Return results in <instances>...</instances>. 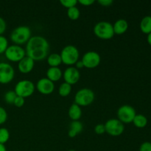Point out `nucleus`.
Instances as JSON below:
<instances>
[{
  "label": "nucleus",
  "mask_w": 151,
  "mask_h": 151,
  "mask_svg": "<svg viewBox=\"0 0 151 151\" xmlns=\"http://www.w3.org/2000/svg\"><path fill=\"white\" fill-rule=\"evenodd\" d=\"M150 59H151V54H150Z\"/></svg>",
  "instance_id": "58836bf2"
},
{
  "label": "nucleus",
  "mask_w": 151,
  "mask_h": 151,
  "mask_svg": "<svg viewBox=\"0 0 151 151\" xmlns=\"http://www.w3.org/2000/svg\"><path fill=\"white\" fill-rule=\"evenodd\" d=\"M35 88V85L32 81L29 80H22L16 83L14 91L17 96L26 98L33 94Z\"/></svg>",
  "instance_id": "423d86ee"
},
{
  "label": "nucleus",
  "mask_w": 151,
  "mask_h": 151,
  "mask_svg": "<svg viewBox=\"0 0 151 151\" xmlns=\"http://www.w3.org/2000/svg\"><path fill=\"white\" fill-rule=\"evenodd\" d=\"M60 2L62 4V6L69 9L71 8V7H75L78 3V1L77 0H60Z\"/></svg>",
  "instance_id": "bb28decb"
},
{
  "label": "nucleus",
  "mask_w": 151,
  "mask_h": 151,
  "mask_svg": "<svg viewBox=\"0 0 151 151\" xmlns=\"http://www.w3.org/2000/svg\"><path fill=\"white\" fill-rule=\"evenodd\" d=\"M62 63L68 66H72L75 64L79 60V50L75 46L67 45L63 47L60 52Z\"/></svg>",
  "instance_id": "20e7f679"
},
{
  "label": "nucleus",
  "mask_w": 151,
  "mask_h": 151,
  "mask_svg": "<svg viewBox=\"0 0 151 151\" xmlns=\"http://www.w3.org/2000/svg\"><path fill=\"white\" fill-rule=\"evenodd\" d=\"M94 132L98 135H101L106 132V128H105L104 124H97L94 128Z\"/></svg>",
  "instance_id": "c85d7f7f"
},
{
  "label": "nucleus",
  "mask_w": 151,
  "mask_h": 151,
  "mask_svg": "<svg viewBox=\"0 0 151 151\" xmlns=\"http://www.w3.org/2000/svg\"><path fill=\"white\" fill-rule=\"evenodd\" d=\"M63 76V72L59 67H50L47 71V78L53 83L59 81Z\"/></svg>",
  "instance_id": "dca6fc26"
},
{
  "label": "nucleus",
  "mask_w": 151,
  "mask_h": 151,
  "mask_svg": "<svg viewBox=\"0 0 151 151\" xmlns=\"http://www.w3.org/2000/svg\"><path fill=\"white\" fill-rule=\"evenodd\" d=\"M83 126L82 122H80L79 120L72 121L70 124L68 136L70 138H75L78 134H79L83 131Z\"/></svg>",
  "instance_id": "f3484780"
},
{
  "label": "nucleus",
  "mask_w": 151,
  "mask_h": 151,
  "mask_svg": "<svg viewBox=\"0 0 151 151\" xmlns=\"http://www.w3.org/2000/svg\"><path fill=\"white\" fill-rule=\"evenodd\" d=\"M24 103H25L24 98H23V97H19V96H17L16 98L15 99V101L14 103H13V105H14L15 106H16V107L21 108L24 105Z\"/></svg>",
  "instance_id": "c756f323"
},
{
  "label": "nucleus",
  "mask_w": 151,
  "mask_h": 151,
  "mask_svg": "<svg viewBox=\"0 0 151 151\" xmlns=\"http://www.w3.org/2000/svg\"><path fill=\"white\" fill-rule=\"evenodd\" d=\"M7 113L5 109L0 106V125H2L7 121Z\"/></svg>",
  "instance_id": "cd10ccee"
},
{
  "label": "nucleus",
  "mask_w": 151,
  "mask_h": 151,
  "mask_svg": "<svg viewBox=\"0 0 151 151\" xmlns=\"http://www.w3.org/2000/svg\"><path fill=\"white\" fill-rule=\"evenodd\" d=\"M17 95H16V92L14 91H12V90H10V91H7V92L4 94V100L7 103H9V104H13L15 101V99L16 98Z\"/></svg>",
  "instance_id": "393cba45"
},
{
  "label": "nucleus",
  "mask_w": 151,
  "mask_h": 151,
  "mask_svg": "<svg viewBox=\"0 0 151 151\" xmlns=\"http://www.w3.org/2000/svg\"><path fill=\"white\" fill-rule=\"evenodd\" d=\"M94 97L95 95L92 90L88 88H83L75 94V103L80 107L89 106L94 102Z\"/></svg>",
  "instance_id": "39448f33"
},
{
  "label": "nucleus",
  "mask_w": 151,
  "mask_h": 151,
  "mask_svg": "<svg viewBox=\"0 0 151 151\" xmlns=\"http://www.w3.org/2000/svg\"><path fill=\"white\" fill-rule=\"evenodd\" d=\"M10 139V132L5 128H0V144L4 145Z\"/></svg>",
  "instance_id": "b1692460"
},
{
  "label": "nucleus",
  "mask_w": 151,
  "mask_h": 151,
  "mask_svg": "<svg viewBox=\"0 0 151 151\" xmlns=\"http://www.w3.org/2000/svg\"><path fill=\"white\" fill-rule=\"evenodd\" d=\"M47 63L50 67H58L62 63L61 57L60 54L52 53L47 57Z\"/></svg>",
  "instance_id": "aec40b11"
},
{
  "label": "nucleus",
  "mask_w": 151,
  "mask_h": 151,
  "mask_svg": "<svg viewBox=\"0 0 151 151\" xmlns=\"http://www.w3.org/2000/svg\"><path fill=\"white\" fill-rule=\"evenodd\" d=\"M139 151H151V142H145L140 145Z\"/></svg>",
  "instance_id": "7c9ffc66"
},
{
  "label": "nucleus",
  "mask_w": 151,
  "mask_h": 151,
  "mask_svg": "<svg viewBox=\"0 0 151 151\" xmlns=\"http://www.w3.org/2000/svg\"><path fill=\"white\" fill-rule=\"evenodd\" d=\"M26 55L34 61L43 60L47 57L50 52V44L44 37L34 35L29 38L26 44Z\"/></svg>",
  "instance_id": "f257e3e1"
},
{
  "label": "nucleus",
  "mask_w": 151,
  "mask_h": 151,
  "mask_svg": "<svg viewBox=\"0 0 151 151\" xmlns=\"http://www.w3.org/2000/svg\"><path fill=\"white\" fill-rule=\"evenodd\" d=\"M71 91H72V86L68 84L67 83H63L60 84L58 88V93L61 97H67L70 94Z\"/></svg>",
  "instance_id": "4be33fe9"
},
{
  "label": "nucleus",
  "mask_w": 151,
  "mask_h": 151,
  "mask_svg": "<svg viewBox=\"0 0 151 151\" xmlns=\"http://www.w3.org/2000/svg\"><path fill=\"white\" fill-rule=\"evenodd\" d=\"M128 22L125 19H118L113 24L114 32L116 35L124 34L128 29Z\"/></svg>",
  "instance_id": "2eb2a0df"
},
{
  "label": "nucleus",
  "mask_w": 151,
  "mask_h": 151,
  "mask_svg": "<svg viewBox=\"0 0 151 151\" xmlns=\"http://www.w3.org/2000/svg\"><path fill=\"white\" fill-rule=\"evenodd\" d=\"M94 33L97 38L100 39L109 40L111 39L115 35L114 32L113 24L109 22H97L94 27Z\"/></svg>",
  "instance_id": "7ed1b4c3"
},
{
  "label": "nucleus",
  "mask_w": 151,
  "mask_h": 151,
  "mask_svg": "<svg viewBox=\"0 0 151 151\" xmlns=\"http://www.w3.org/2000/svg\"><path fill=\"white\" fill-rule=\"evenodd\" d=\"M69 116L72 121H78L81 119L82 116V110L81 107H80L78 105L73 103L72 106L69 107Z\"/></svg>",
  "instance_id": "a211bd4d"
},
{
  "label": "nucleus",
  "mask_w": 151,
  "mask_h": 151,
  "mask_svg": "<svg viewBox=\"0 0 151 151\" xmlns=\"http://www.w3.org/2000/svg\"><path fill=\"white\" fill-rule=\"evenodd\" d=\"M81 60L83 63L84 67L88 69H94L100 65L101 58L97 52L89 51L83 55Z\"/></svg>",
  "instance_id": "9b49d317"
},
{
  "label": "nucleus",
  "mask_w": 151,
  "mask_h": 151,
  "mask_svg": "<svg viewBox=\"0 0 151 151\" xmlns=\"http://www.w3.org/2000/svg\"><path fill=\"white\" fill-rule=\"evenodd\" d=\"M137 115L134 107L129 105H123L120 106L117 111V117L122 123H131Z\"/></svg>",
  "instance_id": "6e6552de"
},
{
  "label": "nucleus",
  "mask_w": 151,
  "mask_h": 151,
  "mask_svg": "<svg viewBox=\"0 0 151 151\" xmlns=\"http://www.w3.org/2000/svg\"><path fill=\"white\" fill-rule=\"evenodd\" d=\"M132 122L137 128H143L147 125V119L145 115L137 114Z\"/></svg>",
  "instance_id": "412c9836"
},
{
  "label": "nucleus",
  "mask_w": 151,
  "mask_h": 151,
  "mask_svg": "<svg viewBox=\"0 0 151 151\" xmlns=\"http://www.w3.org/2000/svg\"><path fill=\"white\" fill-rule=\"evenodd\" d=\"M106 132L112 137H119L125 130V125L118 119H110L105 123Z\"/></svg>",
  "instance_id": "1a4fd4ad"
},
{
  "label": "nucleus",
  "mask_w": 151,
  "mask_h": 151,
  "mask_svg": "<svg viewBox=\"0 0 151 151\" xmlns=\"http://www.w3.org/2000/svg\"><path fill=\"white\" fill-rule=\"evenodd\" d=\"M30 28L27 26H19L13 29L10 33V40L16 45L27 44L31 38Z\"/></svg>",
  "instance_id": "f03ea898"
},
{
  "label": "nucleus",
  "mask_w": 151,
  "mask_h": 151,
  "mask_svg": "<svg viewBox=\"0 0 151 151\" xmlns=\"http://www.w3.org/2000/svg\"><path fill=\"white\" fill-rule=\"evenodd\" d=\"M5 57L7 60L12 62H19L26 56V52L21 46L13 45L8 46L6 51L4 52Z\"/></svg>",
  "instance_id": "0eeeda50"
},
{
  "label": "nucleus",
  "mask_w": 151,
  "mask_h": 151,
  "mask_svg": "<svg viewBox=\"0 0 151 151\" xmlns=\"http://www.w3.org/2000/svg\"><path fill=\"white\" fill-rule=\"evenodd\" d=\"M63 75L65 83H67L71 86L76 84L79 81L80 78H81V73H80L79 70L74 66L68 67L64 71Z\"/></svg>",
  "instance_id": "f8f14e48"
},
{
  "label": "nucleus",
  "mask_w": 151,
  "mask_h": 151,
  "mask_svg": "<svg viewBox=\"0 0 151 151\" xmlns=\"http://www.w3.org/2000/svg\"><path fill=\"white\" fill-rule=\"evenodd\" d=\"M15 70L10 63H0V83L7 84L14 78Z\"/></svg>",
  "instance_id": "9d476101"
},
{
  "label": "nucleus",
  "mask_w": 151,
  "mask_h": 151,
  "mask_svg": "<svg viewBox=\"0 0 151 151\" xmlns=\"http://www.w3.org/2000/svg\"><path fill=\"white\" fill-rule=\"evenodd\" d=\"M34 65H35V61L26 55L19 62L18 69H19V72L22 73L27 74L33 69Z\"/></svg>",
  "instance_id": "4468645a"
},
{
  "label": "nucleus",
  "mask_w": 151,
  "mask_h": 151,
  "mask_svg": "<svg viewBox=\"0 0 151 151\" xmlns=\"http://www.w3.org/2000/svg\"><path fill=\"white\" fill-rule=\"evenodd\" d=\"M0 151H7L4 145L0 144Z\"/></svg>",
  "instance_id": "e433bc0d"
},
{
  "label": "nucleus",
  "mask_w": 151,
  "mask_h": 151,
  "mask_svg": "<svg viewBox=\"0 0 151 151\" xmlns=\"http://www.w3.org/2000/svg\"><path fill=\"white\" fill-rule=\"evenodd\" d=\"M140 29L145 34L148 35L151 32V16H146L140 22Z\"/></svg>",
  "instance_id": "6ab92c4d"
},
{
  "label": "nucleus",
  "mask_w": 151,
  "mask_h": 151,
  "mask_svg": "<svg viewBox=\"0 0 151 151\" xmlns=\"http://www.w3.org/2000/svg\"><path fill=\"white\" fill-rule=\"evenodd\" d=\"M78 1L80 4H83L84 6H90L94 2V0H79Z\"/></svg>",
  "instance_id": "72a5a7b5"
},
{
  "label": "nucleus",
  "mask_w": 151,
  "mask_h": 151,
  "mask_svg": "<svg viewBox=\"0 0 151 151\" xmlns=\"http://www.w3.org/2000/svg\"><path fill=\"white\" fill-rule=\"evenodd\" d=\"M8 47V41L3 35H0V54L4 53Z\"/></svg>",
  "instance_id": "a878e982"
},
{
  "label": "nucleus",
  "mask_w": 151,
  "mask_h": 151,
  "mask_svg": "<svg viewBox=\"0 0 151 151\" xmlns=\"http://www.w3.org/2000/svg\"><path fill=\"white\" fill-rule=\"evenodd\" d=\"M6 27H7V24L3 18L0 16V35H2V34L5 32Z\"/></svg>",
  "instance_id": "2f4dec72"
},
{
  "label": "nucleus",
  "mask_w": 151,
  "mask_h": 151,
  "mask_svg": "<svg viewBox=\"0 0 151 151\" xmlns=\"http://www.w3.org/2000/svg\"><path fill=\"white\" fill-rule=\"evenodd\" d=\"M147 43L149 44V45L151 46V32H150V33H149L148 35H147Z\"/></svg>",
  "instance_id": "c9c22d12"
},
{
  "label": "nucleus",
  "mask_w": 151,
  "mask_h": 151,
  "mask_svg": "<svg viewBox=\"0 0 151 151\" xmlns=\"http://www.w3.org/2000/svg\"><path fill=\"white\" fill-rule=\"evenodd\" d=\"M36 88L40 93L43 94H50L54 91L55 84L48 78H44L37 82Z\"/></svg>",
  "instance_id": "ddd939ff"
},
{
  "label": "nucleus",
  "mask_w": 151,
  "mask_h": 151,
  "mask_svg": "<svg viewBox=\"0 0 151 151\" xmlns=\"http://www.w3.org/2000/svg\"><path fill=\"white\" fill-rule=\"evenodd\" d=\"M75 65H76V67L77 69H81V68H83L84 66H83V63L82 60H78V61H77V63H75Z\"/></svg>",
  "instance_id": "f704fd0d"
},
{
  "label": "nucleus",
  "mask_w": 151,
  "mask_h": 151,
  "mask_svg": "<svg viewBox=\"0 0 151 151\" xmlns=\"http://www.w3.org/2000/svg\"><path fill=\"white\" fill-rule=\"evenodd\" d=\"M80 15L81 12L76 6L67 9V16L71 20H78L80 17Z\"/></svg>",
  "instance_id": "5701e85b"
},
{
  "label": "nucleus",
  "mask_w": 151,
  "mask_h": 151,
  "mask_svg": "<svg viewBox=\"0 0 151 151\" xmlns=\"http://www.w3.org/2000/svg\"><path fill=\"white\" fill-rule=\"evenodd\" d=\"M68 151H76V150H68Z\"/></svg>",
  "instance_id": "4c0bfd02"
},
{
  "label": "nucleus",
  "mask_w": 151,
  "mask_h": 151,
  "mask_svg": "<svg viewBox=\"0 0 151 151\" xmlns=\"http://www.w3.org/2000/svg\"><path fill=\"white\" fill-rule=\"evenodd\" d=\"M98 3L103 7H109L114 3L113 0H99Z\"/></svg>",
  "instance_id": "473e14b6"
}]
</instances>
